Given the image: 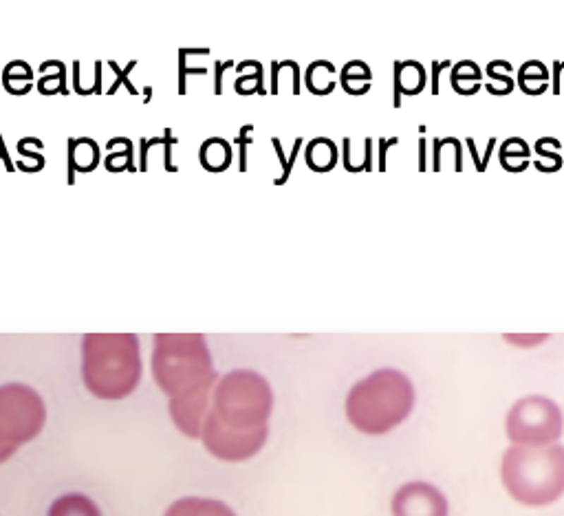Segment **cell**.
Returning a JSON list of instances; mask_svg holds the SVG:
<instances>
[{
    "instance_id": "cell-11",
    "label": "cell",
    "mask_w": 564,
    "mask_h": 516,
    "mask_svg": "<svg viewBox=\"0 0 564 516\" xmlns=\"http://www.w3.org/2000/svg\"><path fill=\"white\" fill-rule=\"evenodd\" d=\"M201 161L210 170H221L229 163V146L221 139H210L201 148Z\"/></svg>"
},
{
    "instance_id": "cell-10",
    "label": "cell",
    "mask_w": 564,
    "mask_h": 516,
    "mask_svg": "<svg viewBox=\"0 0 564 516\" xmlns=\"http://www.w3.org/2000/svg\"><path fill=\"white\" fill-rule=\"evenodd\" d=\"M49 516H102V512L84 494H64L51 505Z\"/></svg>"
},
{
    "instance_id": "cell-4",
    "label": "cell",
    "mask_w": 564,
    "mask_h": 516,
    "mask_svg": "<svg viewBox=\"0 0 564 516\" xmlns=\"http://www.w3.org/2000/svg\"><path fill=\"white\" fill-rule=\"evenodd\" d=\"M82 377L100 399L128 397L141 380L139 340L133 334H88L82 340Z\"/></svg>"
},
{
    "instance_id": "cell-8",
    "label": "cell",
    "mask_w": 564,
    "mask_h": 516,
    "mask_svg": "<svg viewBox=\"0 0 564 516\" xmlns=\"http://www.w3.org/2000/svg\"><path fill=\"white\" fill-rule=\"evenodd\" d=\"M392 516H448L445 494L428 481H410L402 486L390 501Z\"/></svg>"
},
{
    "instance_id": "cell-9",
    "label": "cell",
    "mask_w": 564,
    "mask_h": 516,
    "mask_svg": "<svg viewBox=\"0 0 564 516\" xmlns=\"http://www.w3.org/2000/svg\"><path fill=\"white\" fill-rule=\"evenodd\" d=\"M166 516H236L229 505L214 499H201V496H188L172 503Z\"/></svg>"
},
{
    "instance_id": "cell-12",
    "label": "cell",
    "mask_w": 564,
    "mask_h": 516,
    "mask_svg": "<svg viewBox=\"0 0 564 516\" xmlns=\"http://www.w3.org/2000/svg\"><path fill=\"white\" fill-rule=\"evenodd\" d=\"M549 338V334H505V340L512 342L516 346H534V344H540Z\"/></svg>"
},
{
    "instance_id": "cell-7",
    "label": "cell",
    "mask_w": 564,
    "mask_h": 516,
    "mask_svg": "<svg viewBox=\"0 0 564 516\" xmlns=\"http://www.w3.org/2000/svg\"><path fill=\"white\" fill-rule=\"evenodd\" d=\"M505 430L514 446H551L562 437L564 415L553 399L527 395L509 409Z\"/></svg>"
},
{
    "instance_id": "cell-6",
    "label": "cell",
    "mask_w": 564,
    "mask_h": 516,
    "mask_svg": "<svg viewBox=\"0 0 564 516\" xmlns=\"http://www.w3.org/2000/svg\"><path fill=\"white\" fill-rule=\"evenodd\" d=\"M47 421L42 397L27 384L0 386V464L40 435Z\"/></svg>"
},
{
    "instance_id": "cell-5",
    "label": "cell",
    "mask_w": 564,
    "mask_h": 516,
    "mask_svg": "<svg viewBox=\"0 0 564 516\" xmlns=\"http://www.w3.org/2000/svg\"><path fill=\"white\" fill-rule=\"evenodd\" d=\"M500 481L514 501L540 508L564 494V446H512L500 462Z\"/></svg>"
},
{
    "instance_id": "cell-3",
    "label": "cell",
    "mask_w": 564,
    "mask_h": 516,
    "mask_svg": "<svg viewBox=\"0 0 564 516\" xmlns=\"http://www.w3.org/2000/svg\"><path fill=\"white\" fill-rule=\"evenodd\" d=\"M414 386L397 368H379L347 395V417L364 435H384L404 423L414 409Z\"/></svg>"
},
{
    "instance_id": "cell-1",
    "label": "cell",
    "mask_w": 564,
    "mask_h": 516,
    "mask_svg": "<svg viewBox=\"0 0 564 516\" xmlns=\"http://www.w3.org/2000/svg\"><path fill=\"white\" fill-rule=\"evenodd\" d=\"M271 413L274 391L269 382L249 368L229 371L212 391L201 439L221 462H247L267 444Z\"/></svg>"
},
{
    "instance_id": "cell-2",
    "label": "cell",
    "mask_w": 564,
    "mask_h": 516,
    "mask_svg": "<svg viewBox=\"0 0 564 516\" xmlns=\"http://www.w3.org/2000/svg\"><path fill=\"white\" fill-rule=\"evenodd\" d=\"M152 375L170 397L174 426L192 439L201 437L218 382L205 338L201 334H159L152 351Z\"/></svg>"
}]
</instances>
